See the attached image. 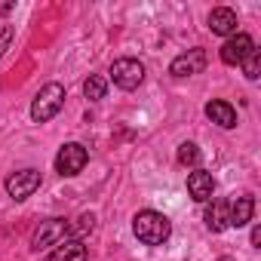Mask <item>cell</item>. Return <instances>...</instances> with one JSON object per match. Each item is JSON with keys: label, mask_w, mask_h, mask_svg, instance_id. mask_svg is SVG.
Returning <instances> with one entry per match:
<instances>
[{"label": "cell", "mask_w": 261, "mask_h": 261, "mask_svg": "<svg viewBox=\"0 0 261 261\" xmlns=\"http://www.w3.org/2000/svg\"><path fill=\"white\" fill-rule=\"evenodd\" d=\"M206 227L212 233H221V230L230 227L227 224V200H209V206H206Z\"/></svg>", "instance_id": "cell-14"}, {"label": "cell", "mask_w": 261, "mask_h": 261, "mask_svg": "<svg viewBox=\"0 0 261 261\" xmlns=\"http://www.w3.org/2000/svg\"><path fill=\"white\" fill-rule=\"evenodd\" d=\"M188 194H191V200H197V203H209L212 194H215V178H212V172L194 169V172L188 175Z\"/></svg>", "instance_id": "cell-10"}, {"label": "cell", "mask_w": 261, "mask_h": 261, "mask_svg": "<svg viewBox=\"0 0 261 261\" xmlns=\"http://www.w3.org/2000/svg\"><path fill=\"white\" fill-rule=\"evenodd\" d=\"M105 92H108V80H105L101 74H92V77L83 83V95H86L89 101H98V98H105Z\"/></svg>", "instance_id": "cell-15"}, {"label": "cell", "mask_w": 261, "mask_h": 261, "mask_svg": "<svg viewBox=\"0 0 261 261\" xmlns=\"http://www.w3.org/2000/svg\"><path fill=\"white\" fill-rule=\"evenodd\" d=\"M10 43H13V25H4L0 28V59H4V53L10 49Z\"/></svg>", "instance_id": "cell-19"}, {"label": "cell", "mask_w": 261, "mask_h": 261, "mask_svg": "<svg viewBox=\"0 0 261 261\" xmlns=\"http://www.w3.org/2000/svg\"><path fill=\"white\" fill-rule=\"evenodd\" d=\"M68 240V221L65 218H49V221H40V227L34 230L31 237V249L40 252V249H49V246H59Z\"/></svg>", "instance_id": "cell-4"}, {"label": "cell", "mask_w": 261, "mask_h": 261, "mask_svg": "<svg viewBox=\"0 0 261 261\" xmlns=\"http://www.w3.org/2000/svg\"><path fill=\"white\" fill-rule=\"evenodd\" d=\"M209 31L218 37H233L237 34V13L227 7H218L209 13Z\"/></svg>", "instance_id": "cell-11"}, {"label": "cell", "mask_w": 261, "mask_h": 261, "mask_svg": "<svg viewBox=\"0 0 261 261\" xmlns=\"http://www.w3.org/2000/svg\"><path fill=\"white\" fill-rule=\"evenodd\" d=\"M243 74H246V80H258L261 77V49H252L243 59Z\"/></svg>", "instance_id": "cell-17"}, {"label": "cell", "mask_w": 261, "mask_h": 261, "mask_svg": "<svg viewBox=\"0 0 261 261\" xmlns=\"http://www.w3.org/2000/svg\"><path fill=\"white\" fill-rule=\"evenodd\" d=\"M86 160H89L86 148H83V145H77V142H71V145H65V148L56 154V172H59V175H65V178L80 175V172H83V166H86Z\"/></svg>", "instance_id": "cell-5"}, {"label": "cell", "mask_w": 261, "mask_h": 261, "mask_svg": "<svg viewBox=\"0 0 261 261\" xmlns=\"http://www.w3.org/2000/svg\"><path fill=\"white\" fill-rule=\"evenodd\" d=\"M92 227H95V215H92V212H83V215L77 218V224H68V237H71V240H80V237H86Z\"/></svg>", "instance_id": "cell-16"}, {"label": "cell", "mask_w": 261, "mask_h": 261, "mask_svg": "<svg viewBox=\"0 0 261 261\" xmlns=\"http://www.w3.org/2000/svg\"><path fill=\"white\" fill-rule=\"evenodd\" d=\"M178 163H181V166H197V163H200V148H197L194 142L178 145Z\"/></svg>", "instance_id": "cell-18"}, {"label": "cell", "mask_w": 261, "mask_h": 261, "mask_svg": "<svg viewBox=\"0 0 261 261\" xmlns=\"http://www.w3.org/2000/svg\"><path fill=\"white\" fill-rule=\"evenodd\" d=\"M65 98H68V92H65L62 83H46V86H40V92H37L34 101H31V120H34V123H49V120L65 108Z\"/></svg>", "instance_id": "cell-2"}, {"label": "cell", "mask_w": 261, "mask_h": 261, "mask_svg": "<svg viewBox=\"0 0 261 261\" xmlns=\"http://www.w3.org/2000/svg\"><path fill=\"white\" fill-rule=\"evenodd\" d=\"M16 10V0H4V4H0V16H10Z\"/></svg>", "instance_id": "cell-20"}, {"label": "cell", "mask_w": 261, "mask_h": 261, "mask_svg": "<svg viewBox=\"0 0 261 261\" xmlns=\"http://www.w3.org/2000/svg\"><path fill=\"white\" fill-rule=\"evenodd\" d=\"M203 68H206V49H188V53L172 59L169 74L172 77H194V74H203Z\"/></svg>", "instance_id": "cell-7"}, {"label": "cell", "mask_w": 261, "mask_h": 261, "mask_svg": "<svg viewBox=\"0 0 261 261\" xmlns=\"http://www.w3.org/2000/svg\"><path fill=\"white\" fill-rule=\"evenodd\" d=\"M206 117H209L215 126H221V129H233V126H237V111H233V105H227V101H221V98H215V101L206 105Z\"/></svg>", "instance_id": "cell-12"}, {"label": "cell", "mask_w": 261, "mask_h": 261, "mask_svg": "<svg viewBox=\"0 0 261 261\" xmlns=\"http://www.w3.org/2000/svg\"><path fill=\"white\" fill-rule=\"evenodd\" d=\"M255 215V197L252 194H240L227 203V224L230 227H246Z\"/></svg>", "instance_id": "cell-9"}, {"label": "cell", "mask_w": 261, "mask_h": 261, "mask_svg": "<svg viewBox=\"0 0 261 261\" xmlns=\"http://www.w3.org/2000/svg\"><path fill=\"white\" fill-rule=\"evenodd\" d=\"M249 240H252V246H258V243H261V227H258V224L252 227V237H249Z\"/></svg>", "instance_id": "cell-21"}, {"label": "cell", "mask_w": 261, "mask_h": 261, "mask_svg": "<svg viewBox=\"0 0 261 261\" xmlns=\"http://www.w3.org/2000/svg\"><path fill=\"white\" fill-rule=\"evenodd\" d=\"M86 258H89V252H86L83 240H65L49 255V261H86Z\"/></svg>", "instance_id": "cell-13"}, {"label": "cell", "mask_w": 261, "mask_h": 261, "mask_svg": "<svg viewBox=\"0 0 261 261\" xmlns=\"http://www.w3.org/2000/svg\"><path fill=\"white\" fill-rule=\"evenodd\" d=\"M255 49V40L249 34H233L227 37V43L221 46V62L224 65H243V59Z\"/></svg>", "instance_id": "cell-8"}, {"label": "cell", "mask_w": 261, "mask_h": 261, "mask_svg": "<svg viewBox=\"0 0 261 261\" xmlns=\"http://www.w3.org/2000/svg\"><path fill=\"white\" fill-rule=\"evenodd\" d=\"M133 233L139 237V243L145 246H163L172 233V221L163 215V212H154V209H142L136 218H133Z\"/></svg>", "instance_id": "cell-1"}, {"label": "cell", "mask_w": 261, "mask_h": 261, "mask_svg": "<svg viewBox=\"0 0 261 261\" xmlns=\"http://www.w3.org/2000/svg\"><path fill=\"white\" fill-rule=\"evenodd\" d=\"M111 80H114V86L133 92V89H139L142 80H145V65H142L139 59H117V62L111 65Z\"/></svg>", "instance_id": "cell-3"}, {"label": "cell", "mask_w": 261, "mask_h": 261, "mask_svg": "<svg viewBox=\"0 0 261 261\" xmlns=\"http://www.w3.org/2000/svg\"><path fill=\"white\" fill-rule=\"evenodd\" d=\"M37 188H40V172H37V169H22V172H13V175L7 178V194H10L16 203L28 200Z\"/></svg>", "instance_id": "cell-6"}]
</instances>
